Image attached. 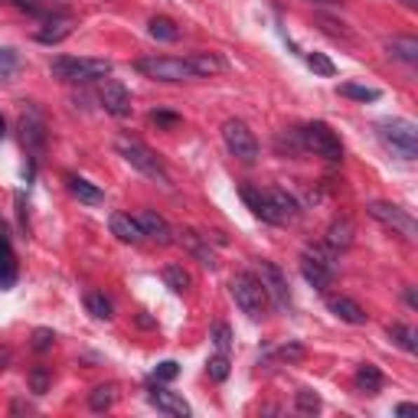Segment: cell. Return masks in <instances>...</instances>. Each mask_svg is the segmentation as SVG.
<instances>
[{
	"label": "cell",
	"mask_w": 418,
	"mask_h": 418,
	"mask_svg": "<svg viewBox=\"0 0 418 418\" xmlns=\"http://www.w3.org/2000/svg\"><path fill=\"white\" fill-rule=\"evenodd\" d=\"M242 200L252 206L258 219H265L271 226H285V222H295L301 216V203L291 196L288 190H255V187H242Z\"/></svg>",
	"instance_id": "cell-1"
},
{
	"label": "cell",
	"mask_w": 418,
	"mask_h": 418,
	"mask_svg": "<svg viewBox=\"0 0 418 418\" xmlns=\"http://www.w3.org/2000/svg\"><path fill=\"white\" fill-rule=\"evenodd\" d=\"M114 151L121 154L124 161L131 163L137 173H144L147 180L161 183V187H167V190H170V173H167V167L157 161V154H154L147 144H141L137 137H128V134H121V137L114 141Z\"/></svg>",
	"instance_id": "cell-2"
},
{
	"label": "cell",
	"mask_w": 418,
	"mask_h": 418,
	"mask_svg": "<svg viewBox=\"0 0 418 418\" xmlns=\"http://www.w3.org/2000/svg\"><path fill=\"white\" fill-rule=\"evenodd\" d=\"M53 76L62 82H76V86H88V82H102L112 76V62L108 59H69L59 56L53 59Z\"/></svg>",
	"instance_id": "cell-3"
},
{
	"label": "cell",
	"mask_w": 418,
	"mask_h": 418,
	"mask_svg": "<svg viewBox=\"0 0 418 418\" xmlns=\"http://www.w3.org/2000/svg\"><path fill=\"white\" fill-rule=\"evenodd\" d=\"M229 291H232L238 311L245 314V317L258 321V317L265 314V307H268V291H265V285H262L255 275H248V271H238V275L229 281Z\"/></svg>",
	"instance_id": "cell-4"
},
{
	"label": "cell",
	"mask_w": 418,
	"mask_h": 418,
	"mask_svg": "<svg viewBox=\"0 0 418 418\" xmlns=\"http://www.w3.org/2000/svg\"><path fill=\"white\" fill-rule=\"evenodd\" d=\"M379 137L392 154H399L402 161H415L418 157V128L409 118H392L379 124Z\"/></svg>",
	"instance_id": "cell-5"
},
{
	"label": "cell",
	"mask_w": 418,
	"mask_h": 418,
	"mask_svg": "<svg viewBox=\"0 0 418 418\" xmlns=\"http://www.w3.org/2000/svg\"><path fill=\"white\" fill-rule=\"evenodd\" d=\"M134 69L141 76L154 79V82H187V79H196L190 59H177V56H147L137 59Z\"/></svg>",
	"instance_id": "cell-6"
},
{
	"label": "cell",
	"mask_w": 418,
	"mask_h": 418,
	"mask_svg": "<svg viewBox=\"0 0 418 418\" xmlns=\"http://www.w3.org/2000/svg\"><path fill=\"white\" fill-rule=\"evenodd\" d=\"M366 213H370L376 222H382L386 229H392L396 236L409 238V242H415L418 238V222L412 219L409 209L396 206V203H386V200H372L370 206H366Z\"/></svg>",
	"instance_id": "cell-7"
},
{
	"label": "cell",
	"mask_w": 418,
	"mask_h": 418,
	"mask_svg": "<svg viewBox=\"0 0 418 418\" xmlns=\"http://www.w3.org/2000/svg\"><path fill=\"white\" fill-rule=\"evenodd\" d=\"M222 141H226L229 154L232 157H238L242 163H255L258 161V141L255 134H252V128H248L245 121H238V118H229L226 124H222Z\"/></svg>",
	"instance_id": "cell-8"
},
{
	"label": "cell",
	"mask_w": 418,
	"mask_h": 418,
	"mask_svg": "<svg viewBox=\"0 0 418 418\" xmlns=\"http://www.w3.org/2000/svg\"><path fill=\"white\" fill-rule=\"evenodd\" d=\"M301 137H304V151H314L317 157H323V161H330V163H340V157H343L340 137H337L323 121L307 124L304 131H301Z\"/></svg>",
	"instance_id": "cell-9"
},
{
	"label": "cell",
	"mask_w": 418,
	"mask_h": 418,
	"mask_svg": "<svg viewBox=\"0 0 418 418\" xmlns=\"http://www.w3.org/2000/svg\"><path fill=\"white\" fill-rule=\"evenodd\" d=\"M98 102H102V108L112 114V118H128V114H131V92H128L121 82H114V79H102Z\"/></svg>",
	"instance_id": "cell-10"
},
{
	"label": "cell",
	"mask_w": 418,
	"mask_h": 418,
	"mask_svg": "<svg viewBox=\"0 0 418 418\" xmlns=\"http://www.w3.org/2000/svg\"><path fill=\"white\" fill-rule=\"evenodd\" d=\"M20 131H23V147L33 154V161H39L43 154V144H46V121L36 108H27L23 118H20Z\"/></svg>",
	"instance_id": "cell-11"
},
{
	"label": "cell",
	"mask_w": 418,
	"mask_h": 418,
	"mask_svg": "<svg viewBox=\"0 0 418 418\" xmlns=\"http://www.w3.org/2000/svg\"><path fill=\"white\" fill-rule=\"evenodd\" d=\"M262 285H265L268 297H275V304L281 307V311H288L291 307V291H288V278L285 271L275 265V262H262V278H258Z\"/></svg>",
	"instance_id": "cell-12"
},
{
	"label": "cell",
	"mask_w": 418,
	"mask_h": 418,
	"mask_svg": "<svg viewBox=\"0 0 418 418\" xmlns=\"http://www.w3.org/2000/svg\"><path fill=\"white\" fill-rule=\"evenodd\" d=\"M134 219L141 222L144 238H154L157 245H170V242H173V229H170V222H167L161 213H154V209H141Z\"/></svg>",
	"instance_id": "cell-13"
},
{
	"label": "cell",
	"mask_w": 418,
	"mask_h": 418,
	"mask_svg": "<svg viewBox=\"0 0 418 418\" xmlns=\"http://www.w3.org/2000/svg\"><path fill=\"white\" fill-rule=\"evenodd\" d=\"M147 402H151L157 412H163V415H173V418H187V415H190L187 399L177 396V392H170V389H161V386H154V389L147 392Z\"/></svg>",
	"instance_id": "cell-14"
},
{
	"label": "cell",
	"mask_w": 418,
	"mask_h": 418,
	"mask_svg": "<svg viewBox=\"0 0 418 418\" xmlns=\"http://www.w3.org/2000/svg\"><path fill=\"white\" fill-rule=\"evenodd\" d=\"M177 236H180L183 248H187V252H190V255L196 258V262H200L203 268H209V271L216 268V255H213V248H209L206 236H200V232H193V229H180Z\"/></svg>",
	"instance_id": "cell-15"
},
{
	"label": "cell",
	"mask_w": 418,
	"mask_h": 418,
	"mask_svg": "<svg viewBox=\"0 0 418 418\" xmlns=\"http://www.w3.org/2000/svg\"><path fill=\"white\" fill-rule=\"evenodd\" d=\"M327 307H330V314L340 317L343 323H353V327H363V323H366V311L346 295H330L327 297Z\"/></svg>",
	"instance_id": "cell-16"
},
{
	"label": "cell",
	"mask_w": 418,
	"mask_h": 418,
	"mask_svg": "<svg viewBox=\"0 0 418 418\" xmlns=\"http://www.w3.org/2000/svg\"><path fill=\"white\" fill-rule=\"evenodd\" d=\"M108 229H112V236L121 238V242H131V245L144 242L141 222H137L134 216H128V213H112V219H108Z\"/></svg>",
	"instance_id": "cell-17"
},
{
	"label": "cell",
	"mask_w": 418,
	"mask_h": 418,
	"mask_svg": "<svg viewBox=\"0 0 418 418\" xmlns=\"http://www.w3.org/2000/svg\"><path fill=\"white\" fill-rule=\"evenodd\" d=\"M301 275H304V281L311 288H317V291H327V288L333 285V268L321 265L314 255H301Z\"/></svg>",
	"instance_id": "cell-18"
},
{
	"label": "cell",
	"mask_w": 418,
	"mask_h": 418,
	"mask_svg": "<svg viewBox=\"0 0 418 418\" xmlns=\"http://www.w3.org/2000/svg\"><path fill=\"white\" fill-rule=\"evenodd\" d=\"M66 183H69V193H72L79 203H86V206H102V203H104V193L98 190L95 183H88L86 177H76V173H69Z\"/></svg>",
	"instance_id": "cell-19"
},
{
	"label": "cell",
	"mask_w": 418,
	"mask_h": 418,
	"mask_svg": "<svg viewBox=\"0 0 418 418\" xmlns=\"http://www.w3.org/2000/svg\"><path fill=\"white\" fill-rule=\"evenodd\" d=\"M72 33V17H49L46 23H43V29L36 33L39 43H46V46H56V43H62V39Z\"/></svg>",
	"instance_id": "cell-20"
},
{
	"label": "cell",
	"mask_w": 418,
	"mask_h": 418,
	"mask_svg": "<svg viewBox=\"0 0 418 418\" xmlns=\"http://www.w3.org/2000/svg\"><path fill=\"white\" fill-rule=\"evenodd\" d=\"M353 222L346 216L343 219H333L330 222V229H327V248L330 252H343V248H350L353 245Z\"/></svg>",
	"instance_id": "cell-21"
},
{
	"label": "cell",
	"mask_w": 418,
	"mask_h": 418,
	"mask_svg": "<svg viewBox=\"0 0 418 418\" xmlns=\"http://www.w3.org/2000/svg\"><path fill=\"white\" fill-rule=\"evenodd\" d=\"M386 53H389L392 59H399V62L415 66L418 62V39L415 36H392L389 43H386Z\"/></svg>",
	"instance_id": "cell-22"
},
{
	"label": "cell",
	"mask_w": 418,
	"mask_h": 418,
	"mask_svg": "<svg viewBox=\"0 0 418 418\" xmlns=\"http://www.w3.org/2000/svg\"><path fill=\"white\" fill-rule=\"evenodd\" d=\"M187 59H190V66H193V72H196V79L216 76V72L226 69V62H222L216 53H193V56H187Z\"/></svg>",
	"instance_id": "cell-23"
},
{
	"label": "cell",
	"mask_w": 418,
	"mask_h": 418,
	"mask_svg": "<svg viewBox=\"0 0 418 418\" xmlns=\"http://www.w3.org/2000/svg\"><path fill=\"white\" fill-rule=\"evenodd\" d=\"M13 278H17V262H13V252H10L7 229L0 226V285H10Z\"/></svg>",
	"instance_id": "cell-24"
},
{
	"label": "cell",
	"mask_w": 418,
	"mask_h": 418,
	"mask_svg": "<svg viewBox=\"0 0 418 418\" xmlns=\"http://www.w3.org/2000/svg\"><path fill=\"white\" fill-rule=\"evenodd\" d=\"M147 29H151V36L161 39V43H173V39H180V29H177V23H173L170 17H154L151 23H147Z\"/></svg>",
	"instance_id": "cell-25"
},
{
	"label": "cell",
	"mask_w": 418,
	"mask_h": 418,
	"mask_svg": "<svg viewBox=\"0 0 418 418\" xmlns=\"http://www.w3.org/2000/svg\"><path fill=\"white\" fill-rule=\"evenodd\" d=\"M389 337L399 343L405 353H418V333H415V327H409V323H392Z\"/></svg>",
	"instance_id": "cell-26"
},
{
	"label": "cell",
	"mask_w": 418,
	"mask_h": 418,
	"mask_svg": "<svg viewBox=\"0 0 418 418\" xmlns=\"http://www.w3.org/2000/svg\"><path fill=\"white\" fill-rule=\"evenodd\" d=\"M163 285L170 288V291H177V295H183V291L193 285L190 271H183V265H167L163 268Z\"/></svg>",
	"instance_id": "cell-27"
},
{
	"label": "cell",
	"mask_w": 418,
	"mask_h": 418,
	"mask_svg": "<svg viewBox=\"0 0 418 418\" xmlns=\"http://www.w3.org/2000/svg\"><path fill=\"white\" fill-rule=\"evenodd\" d=\"M356 386H360L363 392H379L382 389V372L376 370V366H370V363H363L360 370H356Z\"/></svg>",
	"instance_id": "cell-28"
},
{
	"label": "cell",
	"mask_w": 418,
	"mask_h": 418,
	"mask_svg": "<svg viewBox=\"0 0 418 418\" xmlns=\"http://www.w3.org/2000/svg\"><path fill=\"white\" fill-rule=\"evenodd\" d=\"M86 307H88V314H92V317H98V321H112V317H114L112 301H108L104 295H98V291L86 295Z\"/></svg>",
	"instance_id": "cell-29"
},
{
	"label": "cell",
	"mask_w": 418,
	"mask_h": 418,
	"mask_svg": "<svg viewBox=\"0 0 418 418\" xmlns=\"http://www.w3.org/2000/svg\"><path fill=\"white\" fill-rule=\"evenodd\" d=\"M114 405V386H98V389L88 392V409L92 412H108Z\"/></svg>",
	"instance_id": "cell-30"
},
{
	"label": "cell",
	"mask_w": 418,
	"mask_h": 418,
	"mask_svg": "<svg viewBox=\"0 0 418 418\" xmlns=\"http://www.w3.org/2000/svg\"><path fill=\"white\" fill-rule=\"evenodd\" d=\"M295 409L301 412V415H317V412H321V396H317V392H311V389H297Z\"/></svg>",
	"instance_id": "cell-31"
},
{
	"label": "cell",
	"mask_w": 418,
	"mask_h": 418,
	"mask_svg": "<svg viewBox=\"0 0 418 418\" xmlns=\"http://www.w3.org/2000/svg\"><path fill=\"white\" fill-rule=\"evenodd\" d=\"M340 95L356 98V102H376L382 92L379 88H370V86H353V82H346V86H340Z\"/></svg>",
	"instance_id": "cell-32"
},
{
	"label": "cell",
	"mask_w": 418,
	"mask_h": 418,
	"mask_svg": "<svg viewBox=\"0 0 418 418\" xmlns=\"http://www.w3.org/2000/svg\"><path fill=\"white\" fill-rule=\"evenodd\" d=\"M17 69H20L17 49L0 46V79H13V76H17Z\"/></svg>",
	"instance_id": "cell-33"
},
{
	"label": "cell",
	"mask_w": 418,
	"mask_h": 418,
	"mask_svg": "<svg viewBox=\"0 0 418 418\" xmlns=\"http://www.w3.org/2000/svg\"><path fill=\"white\" fill-rule=\"evenodd\" d=\"M206 372H209V376H213L216 382L229 379V356H226V353H219V356H213V360L206 363Z\"/></svg>",
	"instance_id": "cell-34"
},
{
	"label": "cell",
	"mask_w": 418,
	"mask_h": 418,
	"mask_svg": "<svg viewBox=\"0 0 418 418\" xmlns=\"http://www.w3.org/2000/svg\"><path fill=\"white\" fill-rule=\"evenodd\" d=\"M307 66H311L317 76H333V72H337V66H333L323 53H307Z\"/></svg>",
	"instance_id": "cell-35"
},
{
	"label": "cell",
	"mask_w": 418,
	"mask_h": 418,
	"mask_svg": "<svg viewBox=\"0 0 418 418\" xmlns=\"http://www.w3.org/2000/svg\"><path fill=\"white\" fill-rule=\"evenodd\" d=\"M29 389L36 392V396H43V392L49 389V370L46 366H36V370L29 372Z\"/></svg>",
	"instance_id": "cell-36"
},
{
	"label": "cell",
	"mask_w": 418,
	"mask_h": 418,
	"mask_svg": "<svg viewBox=\"0 0 418 418\" xmlns=\"http://www.w3.org/2000/svg\"><path fill=\"white\" fill-rule=\"evenodd\" d=\"M209 340L216 343V350H219V353H226V350H229V343H232V330H229L226 323H216V327H213V337H209Z\"/></svg>",
	"instance_id": "cell-37"
},
{
	"label": "cell",
	"mask_w": 418,
	"mask_h": 418,
	"mask_svg": "<svg viewBox=\"0 0 418 418\" xmlns=\"http://www.w3.org/2000/svg\"><path fill=\"white\" fill-rule=\"evenodd\" d=\"M56 343V333L53 330H46V327H39V330H33V350H39V353H46L49 346Z\"/></svg>",
	"instance_id": "cell-38"
},
{
	"label": "cell",
	"mask_w": 418,
	"mask_h": 418,
	"mask_svg": "<svg viewBox=\"0 0 418 418\" xmlns=\"http://www.w3.org/2000/svg\"><path fill=\"white\" fill-rule=\"evenodd\" d=\"M177 372H180V366L173 360H163V363H157V370H154V379L157 382H170V379H177Z\"/></svg>",
	"instance_id": "cell-39"
},
{
	"label": "cell",
	"mask_w": 418,
	"mask_h": 418,
	"mask_svg": "<svg viewBox=\"0 0 418 418\" xmlns=\"http://www.w3.org/2000/svg\"><path fill=\"white\" fill-rule=\"evenodd\" d=\"M151 121L161 124V128H177V124H180V114H173V112H154Z\"/></svg>",
	"instance_id": "cell-40"
},
{
	"label": "cell",
	"mask_w": 418,
	"mask_h": 418,
	"mask_svg": "<svg viewBox=\"0 0 418 418\" xmlns=\"http://www.w3.org/2000/svg\"><path fill=\"white\" fill-rule=\"evenodd\" d=\"M321 27L327 29V33H330V36H343V39L350 36V33H346V29H343V23H333L330 17H321Z\"/></svg>",
	"instance_id": "cell-41"
},
{
	"label": "cell",
	"mask_w": 418,
	"mask_h": 418,
	"mask_svg": "<svg viewBox=\"0 0 418 418\" xmlns=\"http://www.w3.org/2000/svg\"><path fill=\"white\" fill-rule=\"evenodd\" d=\"M281 356H285V360H301V356H304V350L291 343V346H285V350H281Z\"/></svg>",
	"instance_id": "cell-42"
},
{
	"label": "cell",
	"mask_w": 418,
	"mask_h": 418,
	"mask_svg": "<svg viewBox=\"0 0 418 418\" xmlns=\"http://www.w3.org/2000/svg\"><path fill=\"white\" fill-rule=\"evenodd\" d=\"M418 405H412V402H402L399 409H396V415H415Z\"/></svg>",
	"instance_id": "cell-43"
},
{
	"label": "cell",
	"mask_w": 418,
	"mask_h": 418,
	"mask_svg": "<svg viewBox=\"0 0 418 418\" xmlns=\"http://www.w3.org/2000/svg\"><path fill=\"white\" fill-rule=\"evenodd\" d=\"M405 301H409L412 307H418V297H415V291H412V288H409V291H405Z\"/></svg>",
	"instance_id": "cell-44"
},
{
	"label": "cell",
	"mask_w": 418,
	"mask_h": 418,
	"mask_svg": "<svg viewBox=\"0 0 418 418\" xmlns=\"http://www.w3.org/2000/svg\"><path fill=\"white\" fill-rule=\"evenodd\" d=\"M7 360H10V353L4 350V353H0V370H4V363H7Z\"/></svg>",
	"instance_id": "cell-45"
},
{
	"label": "cell",
	"mask_w": 418,
	"mask_h": 418,
	"mask_svg": "<svg viewBox=\"0 0 418 418\" xmlns=\"http://www.w3.org/2000/svg\"><path fill=\"white\" fill-rule=\"evenodd\" d=\"M311 4H340V0H311Z\"/></svg>",
	"instance_id": "cell-46"
},
{
	"label": "cell",
	"mask_w": 418,
	"mask_h": 418,
	"mask_svg": "<svg viewBox=\"0 0 418 418\" xmlns=\"http://www.w3.org/2000/svg\"><path fill=\"white\" fill-rule=\"evenodd\" d=\"M0 137H4V118H0Z\"/></svg>",
	"instance_id": "cell-47"
}]
</instances>
